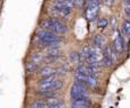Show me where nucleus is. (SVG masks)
<instances>
[{"label": "nucleus", "mask_w": 130, "mask_h": 108, "mask_svg": "<svg viewBox=\"0 0 130 108\" xmlns=\"http://www.w3.org/2000/svg\"><path fill=\"white\" fill-rule=\"evenodd\" d=\"M36 37L42 42L44 45H53V44H59L61 42V37L58 34L53 32L44 31V29H40L36 32Z\"/></svg>", "instance_id": "f257e3e1"}, {"label": "nucleus", "mask_w": 130, "mask_h": 108, "mask_svg": "<svg viewBox=\"0 0 130 108\" xmlns=\"http://www.w3.org/2000/svg\"><path fill=\"white\" fill-rule=\"evenodd\" d=\"M70 96L72 100L87 97V86L80 81H76L71 87Z\"/></svg>", "instance_id": "f03ea898"}, {"label": "nucleus", "mask_w": 130, "mask_h": 108, "mask_svg": "<svg viewBox=\"0 0 130 108\" xmlns=\"http://www.w3.org/2000/svg\"><path fill=\"white\" fill-rule=\"evenodd\" d=\"M49 32H53L56 34H63L67 32V25L58 18L51 17L50 18V28Z\"/></svg>", "instance_id": "7ed1b4c3"}, {"label": "nucleus", "mask_w": 130, "mask_h": 108, "mask_svg": "<svg viewBox=\"0 0 130 108\" xmlns=\"http://www.w3.org/2000/svg\"><path fill=\"white\" fill-rule=\"evenodd\" d=\"M111 47L113 49V51L116 52L118 55L123 53L124 49H126V42H124L123 36H122L121 33H120L119 31L117 32V35H116V37H114L113 43H112Z\"/></svg>", "instance_id": "20e7f679"}, {"label": "nucleus", "mask_w": 130, "mask_h": 108, "mask_svg": "<svg viewBox=\"0 0 130 108\" xmlns=\"http://www.w3.org/2000/svg\"><path fill=\"white\" fill-rule=\"evenodd\" d=\"M57 80V76L53 74V76H50L46 78H43L41 81L39 82V87L41 90H46V89H51L53 82Z\"/></svg>", "instance_id": "39448f33"}, {"label": "nucleus", "mask_w": 130, "mask_h": 108, "mask_svg": "<svg viewBox=\"0 0 130 108\" xmlns=\"http://www.w3.org/2000/svg\"><path fill=\"white\" fill-rule=\"evenodd\" d=\"M71 106L72 108H89L92 106V101L89 100L88 97L79 98V99L72 100Z\"/></svg>", "instance_id": "423d86ee"}, {"label": "nucleus", "mask_w": 130, "mask_h": 108, "mask_svg": "<svg viewBox=\"0 0 130 108\" xmlns=\"http://www.w3.org/2000/svg\"><path fill=\"white\" fill-rule=\"evenodd\" d=\"M57 71L54 68H51V67H43L41 70L39 71V76L43 79V78H46V77H50V76H53L56 74Z\"/></svg>", "instance_id": "0eeeda50"}, {"label": "nucleus", "mask_w": 130, "mask_h": 108, "mask_svg": "<svg viewBox=\"0 0 130 108\" xmlns=\"http://www.w3.org/2000/svg\"><path fill=\"white\" fill-rule=\"evenodd\" d=\"M85 14H86L87 19L93 20L95 17L97 16V14H99V8H88V7H86V11H85Z\"/></svg>", "instance_id": "6e6552de"}, {"label": "nucleus", "mask_w": 130, "mask_h": 108, "mask_svg": "<svg viewBox=\"0 0 130 108\" xmlns=\"http://www.w3.org/2000/svg\"><path fill=\"white\" fill-rule=\"evenodd\" d=\"M91 53H92V46H89V45H85V46L83 47V50H82V52H80L82 61H83V60L86 61V59L91 55Z\"/></svg>", "instance_id": "1a4fd4ad"}, {"label": "nucleus", "mask_w": 130, "mask_h": 108, "mask_svg": "<svg viewBox=\"0 0 130 108\" xmlns=\"http://www.w3.org/2000/svg\"><path fill=\"white\" fill-rule=\"evenodd\" d=\"M93 42H94L95 47H97V49H102V47H103V45H104V43H105L103 36H101V35H95L94 38H93Z\"/></svg>", "instance_id": "9d476101"}, {"label": "nucleus", "mask_w": 130, "mask_h": 108, "mask_svg": "<svg viewBox=\"0 0 130 108\" xmlns=\"http://www.w3.org/2000/svg\"><path fill=\"white\" fill-rule=\"evenodd\" d=\"M70 61L71 63L76 64V65H79V63L82 62V57H80V53L78 52H71L70 53Z\"/></svg>", "instance_id": "9b49d317"}, {"label": "nucleus", "mask_w": 130, "mask_h": 108, "mask_svg": "<svg viewBox=\"0 0 130 108\" xmlns=\"http://www.w3.org/2000/svg\"><path fill=\"white\" fill-rule=\"evenodd\" d=\"M31 60H32V62H33V63H35L37 65V64L41 63V62H43L44 55L42 53H34V54H32Z\"/></svg>", "instance_id": "f8f14e48"}, {"label": "nucleus", "mask_w": 130, "mask_h": 108, "mask_svg": "<svg viewBox=\"0 0 130 108\" xmlns=\"http://www.w3.org/2000/svg\"><path fill=\"white\" fill-rule=\"evenodd\" d=\"M45 104L47 105V106H56V105H58V104H60V99H58V98H56V97H49V98H45Z\"/></svg>", "instance_id": "ddd939ff"}, {"label": "nucleus", "mask_w": 130, "mask_h": 108, "mask_svg": "<svg viewBox=\"0 0 130 108\" xmlns=\"http://www.w3.org/2000/svg\"><path fill=\"white\" fill-rule=\"evenodd\" d=\"M37 69V65L35 63H33V62H27L26 65H25V70H26V72H28V73H33V72H35Z\"/></svg>", "instance_id": "4468645a"}, {"label": "nucleus", "mask_w": 130, "mask_h": 108, "mask_svg": "<svg viewBox=\"0 0 130 108\" xmlns=\"http://www.w3.org/2000/svg\"><path fill=\"white\" fill-rule=\"evenodd\" d=\"M122 32L127 35V36L130 37V21L129 20H123L122 23Z\"/></svg>", "instance_id": "2eb2a0df"}, {"label": "nucleus", "mask_w": 130, "mask_h": 108, "mask_svg": "<svg viewBox=\"0 0 130 108\" xmlns=\"http://www.w3.org/2000/svg\"><path fill=\"white\" fill-rule=\"evenodd\" d=\"M62 86H63V82H62V80H60V79H57L56 81L53 82V84H52V87H51V90L52 91H54L56 92L57 90H59V89H61Z\"/></svg>", "instance_id": "dca6fc26"}, {"label": "nucleus", "mask_w": 130, "mask_h": 108, "mask_svg": "<svg viewBox=\"0 0 130 108\" xmlns=\"http://www.w3.org/2000/svg\"><path fill=\"white\" fill-rule=\"evenodd\" d=\"M100 64L103 65V67H105V68H110L112 64H113V61H112L111 59H109V57L103 56V59H102V61L100 62Z\"/></svg>", "instance_id": "f3484780"}, {"label": "nucleus", "mask_w": 130, "mask_h": 108, "mask_svg": "<svg viewBox=\"0 0 130 108\" xmlns=\"http://www.w3.org/2000/svg\"><path fill=\"white\" fill-rule=\"evenodd\" d=\"M28 108H49V106L45 104V102H42V101H35Z\"/></svg>", "instance_id": "a211bd4d"}, {"label": "nucleus", "mask_w": 130, "mask_h": 108, "mask_svg": "<svg viewBox=\"0 0 130 108\" xmlns=\"http://www.w3.org/2000/svg\"><path fill=\"white\" fill-rule=\"evenodd\" d=\"M107 24H109V21H107V19L104 18V17H101V18L99 19V21H97V26H99L100 28H105L107 26Z\"/></svg>", "instance_id": "6ab92c4d"}, {"label": "nucleus", "mask_w": 130, "mask_h": 108, "mask_svg": "<svg viewBox=\"0 0 130 108\" xmlns=\"http://www.w3.org/2000/svg\"><path fill=\"white\" fill-rule=\"evenodd\" d=\"M56 71H57V73L63 74V73H66V72L68 71V67H64V65H62V67H60V68H58V69H56Z\"/></svg>", "instance_id": "aec40b11"}, {"label": "nucleus", "mask_w": 130, "mask_h": 108, "mask_svg": "<svg viewBox=\"0 0 130 108\" xmlns=\"http://www.w3.org/2000/svg\"><path fill=\"white\" fill-rule=\"evenodd\" d=\"M124 12H126V15L130 18V6H127L126 8H124Z\"/></svg>", "instance_id": "412c9836"}, {"label": "nucleus", "mask_w": 130, "mask_h": 108, "mask_svg": "<svg viewBox=\"0 0 130 108\" xmlns=\"http://www.w3.org/2000/svg\"><path fill=\"white\" fill-rule=\"evenodd\" d=\"M124 2H126L128 6H130V0H124Z\"/></svg>", "instance_id": "4be33fe9"}, {"label": "nucleus", "mask_w": 130, "mask_h": 108, "mask_svg": "<svg viewBox=\"0 0 130 108\" xmlns=\"http://www.w3.org/2000/svg\"><path fill=\"white\" fill-rule=\"evenodd\" d=\"M1 1H2V0H0V2H1Z\"/></svg>", "instance_id": "5701e85b"}, {"label": "nucleus", "mask_w": 130, "mask_h": 108, "mask_svg": "<svg viewBox=\"0 0 130 108\" xmlns=\"http://www.w3.org/2000/svg\"><path fill=\"white\" fill-rule=\"evenodd\" d=\"M88 1H89V0H88Z\"/></svg>", "instance_id": "b1692460"}]
</instances>
